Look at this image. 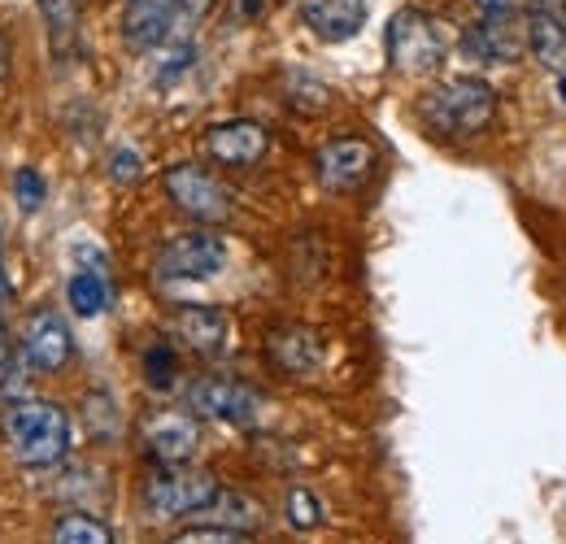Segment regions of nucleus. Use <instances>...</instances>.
I'll return each instance as SVG.
<instances>
[{
  "label": "nucleus",
  "mask_w": 566,
  "mask_h": 544,
  "mask_svg": "<svg viewBox=\"0 0 566 544\" xmlns=\"http://www.w3.org/2000/svg\"><path fill=\"white\" fill-rule=\"evenodd\" d=\"M0 431H4L9 458L27 471L57 467L71 453V414L57 401H40V397L13 401L0 418Z\"/></svg>",
  "instance_id": "1"
},
{
  "label": "nucleus",
  "mask_w": 566,
  "mask_h": 544,
  "mask_svg": "<svg viewBox=\"0 0 566 544\" xmlns=\"http://www.w3.org/2000/svg\"><path fill=\"white\" fill-rule=\"evenodd\" d=\"M496 114V92L484 79H471V74H458V79H444L440 87H431L423 101H419V118L427 123V132L444 139H467L480 136Z\"/></svg>",
  "instance_id": "2"
},
{
  "label": "nucleus",
  "mask_w": 566,
  "mask_h": 544,
  "mask_svg": "<svg viewBox=\"0 0 566 544\" xmlns=\"http://www.w3.org/2000/svg\"><path fill=\"white\" fill-rule=\"evenodd\" d=\"M449 53L444 27L423 9H401L388 22V62L401 74H431Z\"/></svg>",
  "instance_id": "3"
},
{
  "label": "nucleus",
  "mask_w": 566,
  "mask_h": 544,
  "mask_svg": "<svg viewBox=\"0 0 566 544\" xmlns=\"http://www.w3.org/2000/svg\"><path fill=\"white\" fill-rule=\"evenodd\" d=\"M218 479L210 471H179V467H161L157 475L144 479L140 505L148 519H188L201 514L218 496Z\"/></svg>",
  "instance_id": "4"
},
{
  "label": "nucleus",
  "mask_w": 566,
  "mask_h": 544,
  "mask_svg": "<svg viewBox=\"0 0 566 544\" xmlns=\"http://www.w3.org/2000/svg\"><path fill=\"white\" fill-rule=\"evenodd\" d=\"M201 444V422L192 409H157L140 422V449L157 467H184Z\"/></svg>",
  "instance_id": "5"
},
{
  "label": "nucleus",
  "mask_w": 566,
  "mask_h": 544,
  "mask_svg": "<svg viewBox=\"0 0 566 544\" xmlns=\"http://www.w3.org/2000/svg\"><path fill=\"white\" fill-rule=\"evenodd\" d=\"M188 406L197 418H213V422H227V427H253L262 418V397L249 388V384H235V379H222V375H206L188 388Z\"/></svg>",
  "instance_id": "6"
},
{
  "label": "nucleus",
  "mask_w": 566,
  "mask_h": 544,
  "mask_svg": "<svg viewBox=\"0 0 566 544\" xmlns=\"http://www.w3.org/2000/svg\"><path fill=\"white\" fill-rule=\"evenodd\" d=\"M166 197L197 222H227L231 218V192L210 170H201L192 161H179L166 170Z\"/></svg>",
  "instance_id": "7"
},
{
  "label": "nucleus",
  "mask_w": 566,
  "mask_h": 544,
  "mask_svg": "<svg viewBox=\"0 0 566 544\" xmlns=\"http://www.w3.org/2000/svg\"><path fill=\"white\" fill-rule=\"evenodd\" d=\"M227 266V244L213 231H184L157 253L161 279H213Z\"/></svg>",
  "instance_id": "8"
},
{
  "label": "nucleus",
  "mask_w": 566,
  "mask_h": 544,
  "mask_svg": "<svg viewBox=\"0 0 566 544\" xmlns=\"http://www.w3.org/2000/svg\"><path fill=\"white\" fill-rule=\"evenodd\" d=\"M22 357L35 375H57L66 370V362L74 357V336L66 327V318L57 310H31L27 327H22Z\"/></svg>",
  "instance_id": "9"
},
{
  "label": "nucleus",
  "mask_w": 566,
  "mask_h": 544,
  "mask_svg": "<svg viewBox=\"0 0 566 544\" xmlns=\"http://www.w3.org/2000/svg\"><path fill=\"white\" fill-rule=\"evenodd\" d=\"M370 170H375V148L357 136L327 139L314 153V175L327 192H354L370 179Z\"/></svg>",
  "instance_id": "10"
},
{
  "label": "nucleus",
  "mask_w": 566,
  "mask_h": 544,
  "mask_svg": "<svg viewBox=\"0 0 566 544\" xmlns=\"http://www.w3.org/2000/svg\"><path fill=\"white\" fill-rule=\"evenodd\" d=\"M266 148H271V132L262 123H253V118L213 123L210 132H206V153H210L213 161H222V166H235V170L258 166L266 157Z\"/></svg>",
  "instance_id": "11"
},
{
  "label": "nucleus",
  "mask_w": 566,
  "mask_h": 544,
  "mask_svg": "<svg viewBox=\"0 0 566 544\" xmlns=\"http://www.w3.org/2000/svg\"><path fill=\"white\" fill-rule=\"evenodd\" d=\"M266 357L280 366L283 375L305 379L327 362V341H323V332H314L305 323H283L266 336Z\"/></svg>",
  "instance_id": "12"
},
{
  "label": "nucleus",
  "mask_w": 566,
  "mask_h": 544,
  "mask_svg": "<svg viewBox=\"0 0 566 544\" xmlns=\"http://www.w3.org/2000/svg\"><path fill=\"white\" fill-rule=\"evenodd\" d=\"M467 57L484 62V66H510L523 49H527V31H518V22L510 13H489L484 22H475L462 35Z\"/></svg>",
  "instance_id": "13"
},
{
  "label": "nucleus",
  "mask_w": 566,
  "mask_h": 544,
  "mask_svg": "<svg viewBox=\"0 0 566 544\" xmlns=\"http://www.w3.org/2000/svg\"><path fill=\"white\" fill-rule=\"evenodd\" d=\"M523 31H527V49L545 66L566 74V0H532Z\"/></svg>",
  "instance_id": "14"
},
{
  "label": "nucleus",
  "mask_w": 566,
  "mask_h": 544,
  "mask_svg": "<svg viewBox=\"0 0 566 544\" xmlns=\"http://www.w3.org/2000/svg\"><path fill=\"white\" fill-rule=\"evenodd\" d=\"M170 332H175V341L188 344L192 353L218 357V353L227 348V336H231V318H227L222 310H213V305H184V310L175 314Z\"/></svg>",
  "instance_id": "15"
},
{
  "label": "nucleus",
  "mask_w": 566,
  "mask_h": 544,
  "mask_svg": "<svg viewBox=\"0 0 566 544\" xmlns=\"http://www.w3.org/2000/svg\"><path fill=\"white\" fill-rule=\"evenodd\" d=\"M301 22L318 40L345 44L366 27V4L361 0H301Z\"/></svg>",
  "instance_id": "16"
},
{
  "label": "nucleus",
  "mask_w": 566,
  "mask_h": 544,
  "mask_svg": "<svg viewBox=\"0 0 566 544\" xmlns=\"http://www.w3.org/2000/svg\"><path fill=\"white\" fill-rule=\"evenodd\" d=\"M179 18V0H127V13H123V40L144 53V49H157L170 27Z\"/></svg>",
  "instance_id": "17"
},
{
  "label": "nucleus",
  "mask_w": 566,
  "mask_h": 544,
  "mask_svg": "<svg viewBox=\"0 0 566 544\" xmlns=\"http://www.w3.org/2000/svg\"><path fill=\"white\" fill-rule=\"evenodd\" d=\"M197 519H206V527H227V532H244L249 536L253 527H262V505L253 496H244V492L218 488V496H213Z\"/></svg>",
  "instance_id": "18"
},
{
  "label": "nucleus",
  "mask_w": 566,
  "mask_h": 544,
  "mask_svg": "<svg viewBox=\"0 0 566 544\" xmlns=\"http://www.w3.org/2000/svg\"><path fill=\"white\" fill-rule=\"evenodd\" d=\"M66 301H71V310L78 318H96V314H105V305H109V283H105V274L101 271H74L71 283H66Z\"/></svg>",
  "instance_id": "19"
},
{
  "label": "nucleus",
  "mask_w": 566,
  "mask_h": 544,
  "mask_svg": "<svg viewBox=\"0 0 566 544\" xmlns=\"http://www.w3.org/2000/svg\"><path fill=\"white\" fill-rule=\"evenodd\" d=\"M53 544H114V532L92 514H62L53 523Z\"/></svg>",
  "instance_id": "20"
},
{
  "label": "nucleus",
  "mask_w": 566,
  "mask_h": 544,
  "mask_svg": "<svg viewBox=\"0 0 566 544\" xmlns=\"http://www.w3.org/2000/svg\"><path fill=\"white\" fill-rule=\"evenodd\" d=\"M175 375H179V357H175V348H170L166 341L148 344V353H144V379H148V388L166 393V388H175Z\"/></svg>",
  "instance_id": "21"
},
{
  "label": "nucleus",
  "mask_w": 566,
  "mask_h": 544,
  "mask_svg": "<svg viewBox=\"0 0 566 544\" xmlns=\"http://www.w3.org/2000/svg\"><path fill=\"white\" fill-rule=\"evenodd\" d=\"M44 197H49V184H44V175L35 166L13 170V201L22 205V213H35L44 205Z\"/></svg>",
  "instance_id": "22"
},
{
  "label": "nucleus",
  "mask_w": 566,
  "mask_h": 544,
  "mask_svg": "<svg viewBox=\"0 0 566 544\" xmlns=\"http://www.w3.org/2000/svg\"><path fill=\"white\" fill-rule=\"evenodd\" d=\"M287 523L301 527V532L318 527V523H323V505H318V496L305 492V488H292V492H287Z\"/></svg>",
  "instance_id": "23"
},
{
  "label": "nucleus",
  "mask_w": 566,
  "mask_h": 544,
  "mask_svg": "<svg viewBox=\"0 0 566 544\" xmlns=\"http://www.w3.org/2000/svg\"><path fill=\"white\" fill-rule=\"evenodd\" d=\"M44 9V22H49V35L57 49H66V40L74 35V0H40Z\"/></svg>",
  "instance_id": "24"
},
{
  "label": "nucleus",
  "mask_w": 566,
  "mask_h": 544,
  "mask_svg": "<svg viewBox=\"0 0 566 544\" xmlns=\"http://www.w3.org/2000/svg\"><path fill=\"white\" fill-rule=\"evenodd\" d=\"M170 544H253L244 532H227V527H188Z\"/></svg>",
  "instance_id": "25"
},
{
  "label": "nucleus",
  "mask_w": 566,
  "mask_h": 544,
  "mask_svg": "<svg viewBox=\"0 0 566 544\" xmlns=\"http://www.w3.org/2000/svg\"><path fill=\"white\" fill-rule=\"evenodd\" d=\"M140 175H144V161L136 148H114L109 153V179L114 184H136Z\"/></svg>",
  "instance_id": "26"
},
{
  "label": "nucleus",
  "mask_w": 566,
  "mask_h": 544,
  "mask_svg": "<svg viewBox=\"0 0 566 544\" xmlns=\"http://www.w3.org/2000/svg\"><path fill=\"white\" fill-rule=\"evenodd\" d=\"M266 9H271V0H240V13L244 18H262Z\"/></svg>",
  "instance_id": "27"
},
{
  "label": "nucleus",
  "mask_w": 566,
  "mask_h": 544,
  "mask_svg": "<svg viewBox=\"0 0 566 544\" xmlns=\"http://www.w3.org/2000/svg\"><path fill=\"white\" fill-rule=\"evenodd\" d=\"M480 13H510V0H475Z\"/></svg>",
  "instance_id": "28"
},
{
  "label": "nucleus",
  "mask_w": 566,
  "mask_h": 544,
  "mask_svg": "<svg viewBox=\"0 0 566 544\" xmlns=\"http://www.w3.org/2000/svg\"><path fill=\"white\" fill-rule=\"evenodd\" d=\"M9 362V341H4V323H0V366Z\"/></svg>",
  "instance_id": "29"
},
{
  "label": "nucleus",
  "mask_w": 566,
  "mask_h": 544,
  "mask_svg": "<svg viewBox=\"0 0 566 544\" xmlns=\"http://www.w3.org/2000/svg\"><path fill=\"white\" fill-rule=\"evenodd\" d=\"M4 62H9V49H4V40H0V74H4Z\"/></svg>",
  "instance_id": "30"
},
{
  "label": "nucleus",
  "mask_w": 566,
  "mask_h": 544,
  "mask_svg": "<svg viewBox=\"0 0 566 544\" xmlns=\"http://www.w3.org/2000/svg\"><path fill=\"white\" fill-rule=\"evenodd\" d=\"M558 92H563V101H566V74L558 79Z\"/></svg>",
  "instance_id": "31"
},
{
  "label": "nucleus",
  "mask_w": 566,
  "mask_h": 544,
  "mask_svg": "<svg viewBox=\"0 0 566 544\" xmlns=\"http://www.w3.org/2000/svg\"><path fill=\"white\" fill-rule=\"evenodd\" d=\"M361 4H366V0H361Z\"/></svg>",
  "instance_id": "32"
}]
</instances>
